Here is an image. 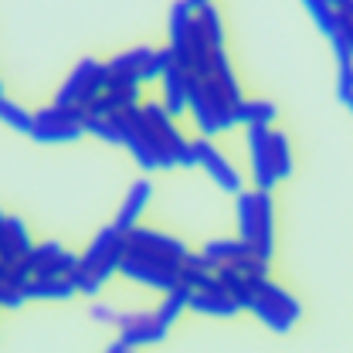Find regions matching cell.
<instances>
[{"instance_id":"obj_1","label":"cell","mask_w":353,"mask_h":353,"mask_svg":"<svg viewBox=\"0 0 353 353\" xmlns=\"http://www.w3.org/2000/svg\"><path fill=\"white\" fill-rule=\"evenodd\" d=\"M187 109L197 123L201 136H218V132L234 130V102L221 92L218 85H211L204 75L187 72Z\"/></svg>"},{"instance_id":"obj_2","label":"cell","mask_w":353,"mask_h":353,"mask_svg":"<svg viewBox=\"0 0 353 353\" xmlns=\"http://www.w3.org/2000/svg\"><path fill=\"white\" fill-rule=\"evenodd\" d=\"M119 116V136H123V146L130 150L132 157H136V163L146 170V174H153V170H174V157L160 146V139L150 132V126L143 123V116H139V105H132V109H123V112H116Z\"/></svg>"},{"instance_id":"obj_3","label":"cell","mask_w":353,"mask_h":353,"mask_svg":"<svg viewBox=\"0 0 353 353\" xmlns=\"http://www.w3.org/2000/svg\"><path fill=\"white\" fill-rule=\"evenodd\" d=\"M28 136L38 139V143H75V139L85 136V109L51 102V105L34 112Z\"/></svg>"},{"instance_id":"obj_4","label":"cell","mask_w":353,"mask_h":353,"mask_svg":"<svg viewBox=\"0 0 353 353\" xmlns=\"http://www.w3.org/2000/svg\"><path fill=\"white\" fill-rule=\"evenodd\" d=\"M116 275H126L130 282H139L153 292H167L180 282V265L167 262L160 255H150V252H139V248H126Z\"/></svg>"},{"instance_id":"obj_5","label":"cell","mask_w":353,"mask_h":353,"mask_svg":"<svg viewBox=\"0 0 353 353\" xmlns=\"http://www.w3.org/2000/svg\"><path fill=\"white\" fill-rule=\"evenodd\" d=\"M116 326H119V340L109 343V353L119 350H132V347H153V343H163L170 336V326H163L153 312H119L116 316Z\"/></svg>"},{"instance_id":"obj_6","label":"cell","mask_w":353,"mask_h":353,"mask_svg":"<svg viewBox=\"0 0 353 353\" xmlns=\"http://www.w3.org/2000/svg\"><path fill=\"white\" fill-rule=\"evenodd\" d=\"M102 88H105V68H102V61H99V58H82V61L68 72V79L61 82L54 102L85 109L95 95H102Z\"/></svg>"},{"instance_id":"obj_7","label":"cell","mask_w":353,"mask_h":353,"mask_svg":"<svg viewBox=\"0 0 353 353\" xmlns=\"http://www.w3.org/2000/svg\"><path fill=\"white\" fill-rule=\"evenodd\" d=\"M123 252H126V234L109 224V228H102V231L88 241V248L79 255V265L88 268V272H95L102 282H109V279L119 272Z\"/></svg>"},{"instance_id":"obj_8","label":"cell","mask_w":353,"mask_h":353,"mask_svg":"<svg viewBox=\"0 0 353 353\" xmlns=\"http://www.w3.org/2000/svg\"><path fill=\"white\" fill-rule=\"evenodd\" d=\"M17 265L28 275H68L79 265V252H68L58 241H41V245H31V252L21 255Z\"/></svg>"},{"instance_id":"obj_9","label":"cell","mask_w":353,"mask_h":353,"mask_svg":"<svg viewBox=\"0 0 353 353\" xmlns=\"http://www.w3.org/2000/svg\"><path fill=\"white\" fill-rule=\"evenodd\" d=\"M190 146H194V160H197V167H204V170H208V176L218 183V190L238 194V190L245 187L241 174L228 163V157H224L218 146L211 143V136H197V139H190Z\"/></svg>"},{"instance_id":"obj_10","label":"cell","mask_w":353,"mask_h":353,"mask_svg":"<svg viewBox=\"0 0 353 353\" xmlns=\"http://www.w3.org/2000/svg\"><path fill=\"white\" fill-rule=\"evenodd\" d=\"M126 248H139V252H150V255H160V259H167V262H183L187 259V252H190V245H183L176 234L170 231H160V228H139V224H132L130 231H126Z\"/></svg>"},{"instance_id":"obj_11","label":"cell","mask_w":353,"mask_h":353,"mask_svg":"<svg viewBox=\"0 0 353 353\" xmlns=\"http://www.w3.org/2000/svg\"><path fill=\"white\" fill-rule=\"evenodd\" d=\"M248 130V157H252V180L259 190H272L279 183V176L272 170V157H268V130L272 126H245Z\"/></svg>"},{"instance_id":"obj_12","label":"cell","mask_w":353,"mask_h":353,"mask_svg":"<svg viewBox=\"0 0 353 353\" xmlns=\"http://www.w3.org/2000/svg\"><path fill=\"white\" fill-rule=\"evenodd\" d=\"M187 309H194V312H201V316H211V319H231V316L241 312L238 303L221 289V282L218 285H211V289H190Z\"/></svg>"},{"instance_id":"obj_13","label":"cell","mask_w":353,"mask_h":353,"mask_svg":"<svg viewBox=\"0 0 353 353\" xmlns=\"http://www.w3.org/2000/svg\"><path fill=\"white\" fill-rule=\"evenodd\" d=\"M24 299L68 303V299H75V285L68 282V275H28V282H24Z\"/></svg>"},{"instance_id":"obj_14","label":"cell","mask_w":353,"mask_h":353,"mask_svg":"<svg viewBox=\"0 0 353 353\" xmlns=\"http://www.w3.org/2000/svg\"><path fill=\"white\" fill-rule=\"evenodd\" d=\"M150 197H153V183H150V180H136V183L130 187V194H126V201H123L119 211H116L112 228L126 234L132 224H139V218H143L146 208H150Z\"/></svg>"},{"instance_id":"obj_15","label":"cell","mask_w":353,"mask_h":353,"mask_svg":"<svg viewBox=\"0 0 353 353\" xmlns=\"http://www.w3.org/2000/svg\"><path fill=\"white\" fill-rule=\"evenodd\" d=\"M157 82L163 85V102H160V105L167 109V116L180 119V116L187 112V68L174 61Z\"/></svg>"},{"instance_id":"obj_16","label":"cell","mask_w":353,"mask_h":353,"mask_svg":"<svg viewBox=\"0 0 353 353\" xmlns=\"http://www.w3.org/2000/svg\"><path fill=\"white\" fill-rule=\"evenodd\" d=\"M31 231H28V224L21 218H7L0 221V259L3 262H17L21 255H28L31 252Z\"/></svg>"},{"instance_id":"obj_17","label":"cell","mask_w":353,"mask_h":353,"mask_svg":"<svg viewBox=\"0 0 353 353\" xmlns=\"http://www.w3.org/2000/svg\"><path fill=\"white\" fill-rule=\"evenodd\" d=\"M211 85H218L231 102L241 99V85H238V75H234V65L228 58L224 48H211V58H208V75H204Z\"/></svg>"},{"instance_id":"obj_18","label":"cell","mask_w":353,"mask_h":353,"mask_svg":"<svg viewBox=\"0 0 353 353\" xmlns=\"http://www.w3.org/2000/svg\"><path fill=\"white\" fill-rule=\"evenodd\" d=\"M248 252H252V245L241 241V238H211V241L201 248V259L211 265V268H218V265L241 262Z\"/></svg>"},{"instance_id":"obj_19","label":"cell","mask_w":353,"mask_h":353,"mask_svg":"<svg viewBox=\"0 0 353 353\" xmlns=\"http://www.w3.org/2000/svg\"><path fill=\"white\" fill-rule=\"evenodd\" d=\"M275 116H279V109L268 99H245L241 95L234 102V123H241V126H272Z\"/></svg>"},{"instance_id":"obj_20","label":"cell","mask_w":353,"mask_h":353,"mask_svg":"<svg viewBox=\"0 0 353 353\" xmlns=\"http://www.w3.org/2000/svg\"><path fill=\"white\" fill-rule=\"evenodd\" d=\"M194 10L187 7V0H176L170 7V51H174L176 65L187 61V31H190Z\"/></svg>"},{"instance_id":"obj_21","label":"cell","mask_w":353,"mask_h":353,"mask_svg":"<svg viewBox=\"0 0 353 353\" xmlns=\"http://www.w3.org/2000/svg\"><path fill=\"white\" fill-rule=\"evenodd\" d=\"M268 157H272V170L279 180H289L296 170V160H292V143L289 136L279 130H268Z\"/></svg>"},{"instance_id":"obj_22","label":"cell","mask_w":353,"mask_h":353,"mask_svg":"<svg viewBox=\"0 0 353 353\" xmlns=\"http://www.w3.org/2000/svg\"><path fill=\"white\" fill-rule=\"evenodd\" d=\"M163 299H160V306L153 309V316L163 323V326H174L176 319L187 312V296H190V289L183 285V282H176L174 289H167V292H160Z\"/></svg>"},{"instance_id":"obj_23","label":"cell","mask_w":353,"mask_h":353,"mask_svg":"<svg viewBox=\"0 0 353 353\" xmlns=\"http://www.w3.org/2000/svg\"><path fill=\"white\" fill-rule=\"evenodd\" d=\"M248 312H255V316L262 319V326H268V330H272V333H279V336L292 333V326H296V319H292L289 312H282L279 306H272V303L262 299L259 292H255V303L248 306Z\"/></svg>"},{"instance_id":"obj_24","label":"cell","mask_w":353,"mask_h":353,"mask_svg":"<svg viewBox=\"0 0 353 353\" xmlns=\"http://www.w3.org/2000/svg\"><path fill=\"white\" fill-rule=\"evenodd\" d=\"M194 21H197L201 34L208 38L211 48H224V17H221L218 3H204V7H197V10H194Z\"/></svg>"},{"instance_id":"obj_25","label":"cell","mask_w":353,"mask_h":353,"mask_svg":"<svg viewBox=\"0 0 353 353\" xmlns=\"http://www.w3.org/2000/svg\"><path fill=\"white\" fill-rule=\"evenodd\" d=\"M146 54H150V48L139 44V48H130V51H123V54L102 61V68H105V75H136V79H139V68H143Z\"/></svg>"},{"instance_id":"obj_26","label":"cell","mask_w":353,"mask_h":353,"mask_svg":"<svg viewBox=\"0 0 353 353\" xmlns=\"http://www.w3.org/2000/svg\"><path fill=\"white\" fill-rule=\"evenodd\" d=\"M174 61L176 58H174V51H170V44L167 48H150V54H146V61L139 68V82H157Z\"/></svg>"},{"instance_id":"obj_27","label":"cell","mask_w":353,"mask_h":353,"mask_svg":"<svg viewBox=\"0 0 353 353\" xmlns=\"http://www.w3.org/2000/svg\"><path fill=\"white\" fill-rule=\"evenodd\" d=\"M31 119H34V112H28L21 102L0 95V123L3 126H10V130H17V132H31Z\"/></svg>"},{"instance_id":"obj_28","label":"cell","mask_w":353,"mask_h":353,"mask_svg":"<svg viewBox=\"0 0 353 353\" xmlns=\"http://www.w3.org/2000/svg\"><path fill=\"white\" fill-rule=\"evenodd\" d=\"M85 132L99 136L102 143H123V136H119V116L116 112H102V116H88L85 112Z\"/></svg>"},{"instance_id":"obj_29","label":"cell","mask_w":353,"mask_h":353,"mask_svg":"<svg viewBox=\"0 0 353 353\" xmlns=\"http://www.w3.org/2000/svg\"><path fill=\"white\" fill-rule=\"evenodd\" d=\"M303 7L309 10V17L316 21V28H319L326 38L336 31V10H333L326 0H303Z\"/></svg>"},{"instance_id":"obj_30","label":"cell","mask_w":353,"mask_h":353,"mask_svg":"<svg viewBox=\"0 0 353 353\" xmlns=\"http://www.w3.org/2000/svg\"><path fill=\"white\" fill-rule=\"evenodd\" d=\"M68 282L75 285V296H79V292H82V296H99V292L105 289V282H102L95 272L82 268V265H75V268L68 272Z\"/></svg>"},{"instance_id":"obj_31","label":"cell","mask_w":353,"mask_h":353,"mask_svg":"<svg viewBox=\"0 0 353 353\" xmlns=\"http://www.w3.org/2000/svg\"><path fill=\"white\" fill-rule=\"evenodd\" d=\"M88 316H92L95 323H112V326H116V316H119V312L109 306V303H95V306L88 309Z\"/></svg>"},{"instance_id":"obj_32","label":"cell","mask_w":353,"mask_h":353,"mask_svg":"<svg viewBox=\"0 0 353 353\" xmlns=\"http://www.w3.org/2000/svg\"><path fill=\"white\" fill-rule=\"evenodd\" d=\"M326 3H330L333 10H350L353 7V0H326Z\"/></svg>"},{"instance_id":"obj_33","label":"cell","mask_w":353,"mask_h":353,"mask_svg":"<svg viewBox=\"0 0 353 353\" xmlns=\"http://www.w3.org/2000/svg\"><path fill=\"white\" fill-rule=\"evenodd\" d=\"M204 3H214V0H187V7H190V10H197V7H204Z\"/></svg>"},{"instance_id":"obj_34","label":"cell","mask_w":353,"mask_h":353,"mask_svg":"<svg viewBox=\"0 0 353 353\" xmlns=\"http://www.w3.org/2000/svg\"><path fill=\"white\" fill-rule=\"evenodd\" d=\"M0 95H3V82H0Z\"/></svg>"},{"instance_id":"obj_35","label":"cell","mask_w":353,"mask_h":353,"mask_svg":"<svg viewBox=\"0 0 353 353\" xmlns=\"http://www.w3.org/2000/svg\"><path fill=\"white\" fill-rule=\"evenodd\" d=\"M0 221H3V211H0Z\"/></svg>"}]
</instances>
